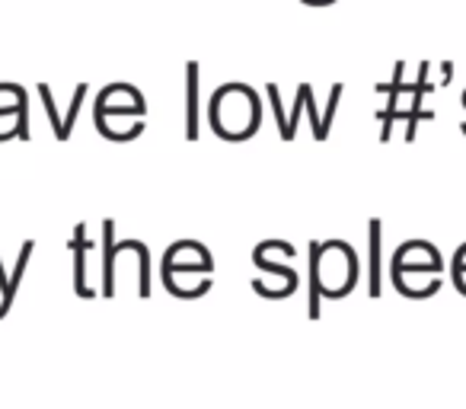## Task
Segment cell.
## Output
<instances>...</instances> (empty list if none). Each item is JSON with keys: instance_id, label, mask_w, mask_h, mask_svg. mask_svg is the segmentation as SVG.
<instances>
[{"instance_id": "1", "label": "cell", "mask_w": 466, "mask_h": 409, "mask_svg": "<svg viewBox=\"0 0 466 409\" xmlns=\"http://www.w3.org/2000/svg\"><path fill=\"white\" fill-rule=\"evenodd\" d=\"M208 116H211V128L218 138H224V141H247L262 125V103L253 87L227 84L220 90H214Z\"/></svg>"}, {"instance_id": "2", "label": "cell", "mask_w": 466, "mask_h": 409, "mask_svg": "<svg viewBox=\"0 0 466 409\" xmlns=\"http://www.w3.org/2000/svg\"><path fill=\"white\" fill-rule=\"evenodd\" d=\"M188 250H192V240H179L167 250L163 256V285H167L169 294L182 301H195L201 294L211 291V272H214V260L211 253H195L188 260Z\"/></svg>"}, {"instance_id": "3", "label": "cell", "mask_w": 466, "mask_h": 409, "mask_svg": "<svg viewBox=\"0 0 466 409\" xmlns=\"http://www.w3.org/2000/svg\"><path fill=\"white\" fill-rule=\"evenodd\" d=\"M310 279L319 285L323 298H345L358 279L355 250L342 240L310 243Z\"/></svg>"}, {"instance_id": "4", "label": "cell", "mask_w": 466, "mask_h": 409, "mask_svg": "<svg viewBox=\"0 0 466 409\" xmlns=\"http://www.w3.org/2000/svg\"><path fill=\"white\" fill-rule=\"evenodd\" d=\"M71 250H74V291H77V298H84V301L96 298L99 291H93V288L86 285V260L96 253V243L86 237V224L84 221L74 228Z\"/></svg>"}, {"instance_id": "5", "label": "cell", "mask_w": 466, "mask_h": 409, "mask_svg": "<svg viewBox=\"0 0 466 409\" xmlns=\"http://www.w3.org/2000/svg\"><path fill=\"white\" fill-rule=\"evenodd\" d=\"M201 128V67L198 61L186 65V138L198 141Z\"/></svg>"}, {"instance_id": "6", "label": "cell", "mask_w": 466, "mask_h": 409, "mask_svg": "<svg viewBox=\"0 0 466 409\" xmlns=\"http://www.w3.org/2000/svg\"><path fill=\"white\" fill-rule=\"evenodd\" d=\"M103 262H99V272H103V298H116V275H112V269H116V221L112 218H106L103 221Z\"/></svg>"}, {"instance_id": "7", "label": "cell", "mask_w": 466, "mask_h": 409, "mask_svg": "<svg viewBox=\"0 0 466 409\" xmlns=\"http://www.w3.org/2000/svg\"><path fill=\"white\" fill-rule=\"evenodd\" d=\"M33 253H35V240H26L20 247V256H16V269H14V275H10V285H7V291L0 294V320L7 317L10 313V307H14V301H16V291H20V285H23V275H26V266H29V260H33Z\"/></svg>"}, {"instance_id": "8", "label": "cell", "mask_w": 466, "mask_h": 409, "mask_svg": "<svg viewBox=\"0 0 466 409\" xmlns=\"http://www.w3.org/2000/svg\"><path fill=\"white\" fill-rule=\"evenodd\" d=\"M39 97H42V106H46V116H48V122H52V128H55V138H65V118L58 116V106H55V97H52V87L48 84H39Z\"/></svg>"}, {"instance_id": "9", "label": "cell", "mask_w": 466, "mask_h": 409, "mask_svg": "<svg viewBox=\"0 0 466 409\" xmlns=\"http://www.w3.org/2000/svg\"><path fill=\"white\" fill-rule=\"evenodd\" d=\"M339 97H342V87H332V97H329V109H326L323 122H319V135H317V141H326V135H329V125H332V116H336Z\"/></svg>"}]
</instances>
